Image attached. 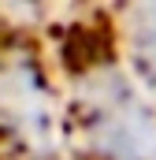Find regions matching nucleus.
I'll list each match as a JSON object with an SVG mask.
<instances>
[{"label": "nucleus", "mask_w": 156, "mask_h": 160, "mask_svg": "<svg viewBox=\"0 0 156 160\" xmlns=\"http://www.w3.org/2000/svg\"><path fill=\"white\" fill-rule=\"evenodd\" d=\"M78 127L97 160H156V116L112 67L82 75Z\"/></svg>", "instance_id": "nucleus-1"}, {"label": "nucleus", "mask_w": 156, "mask_h": 160, "mask_svg": "<svg viewBox=\"0 0 156 160\" xmlns=\"http://www.w3.org/2000/svg\"><path fill=\"white\" fill-rule=\"evenodd\" d=\"M126 41H130V63H134V75H138L141 86L156 97V4L130 8Z\"/></svg>", "instance_id": "nucleus-3"}, {"label": "nucleus", "mask_w": 156, "mask_h": 160, "mask_svg": "<svg viewBox=\"0 0 156 160\" xmlns=\"http://www.w3.org/2000/svg\"><path fill=\"white\" fill-rule=\"evenodd\" d=\"M0 127L22 142L30 153L56 149V112L41 67L30 56H11L0 63Z\"/></svg>", "instance_id": "nucleus-2"}]
</instances>
